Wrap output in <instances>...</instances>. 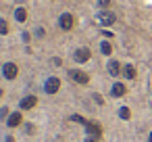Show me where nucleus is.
I'll return each instance as SVG.
<instances>
[{
    "instance_id": "2eb2a0df",
    "label": "nucleus",
    "mask_w": 152,
    "mask_h": 142,
    "mask_svg": "<svg viewBox=\"0 0 152 142\" xmlns=\"http://www.w3.org/2000/svg\"><path fill=\"white\" fill-rule=\"evenodd\" d=\"M100 50H102L104 54H110V52H113V48H110L108 42H102V44H100Z\"/></svg>"
},
{
    "instance_id": "ddd939ff",
    "label": "nucleus",
    "mask_w": 152,
    "mask_h": 142,
    "mask_svg": "<svg viewBox=\"0 0 152 142\" xmlns=\"http://www.w3.org/2000/svg\"><path fill=\"white\" fill-rule=\"evenodd\" d=\"M123 73H125V77H129V79H133V77H135V69H133L131 65H127V67L123 69Z\"/></svg>"
},
{
    "instance_id": "dca6fc26",
    "label": "nucleus",
    "mask_w": 152,
    "mask_h": 142,
    "mask_svg": "<svg viewBox=\"0 0 152 142\" xmlns=\"http://www.w3.org/2000/svg\"><path fill=\"white\" fill-rule=\"evenodd\" d=\"M9 32V25H7V21L4 19H0V36H4Z\"/></svg>"
},
{
    "instance_id": "7ed1b4c3",
    "label": "nucleus",
    "mask_w": 152,
    "mask_h": 142,
    "mask_svg": "<svg viewBox=\"0 0 152 142\" xmlns=\"http://www.w3.org/2000/svg\"><path fill=\"white\" fill-rule=\"evenodd\" d=\"M58 88H61V79H58V77H48V82L44 84V90H46L48 94L58 92Z\"/></svg>"
},
{
    "instance_id": "20e7f679",
    "label": "nucleus",
    "mask_w": 152,
    "mask_h": 142,
    "mask_svg": "<svg viewBox=\"0 0 152 142\" xmlns=\"http://www.w3.org/2000/svg\"><path fill=\"white\" fill-rule=\"evenodd\" d=\"M58 25H61V29H71L73 27V17L69 13H63L61 19H58Z\"/></svg>"
},
{
    "instance_id": "9b49d317",
    "label": "nucleus",
    "mask_w": 152,
    "mask_h": 142,
    "mask_svg": "<svg viewBox=\"0 0 152 142\" xmlns=\"http://www.w3.org/2000/svg\"><path fill=\"white\" fill-rule=\"evenodd\" d=\"M15 19H17L19 23H25V21H27V13H25V9H17V11H15Z\"/></svg>"
},
{
    "instance_id": "4468645a",
    "label": "nucleus",
    "mask_w": 152,
    "mask_h": 142,
    "mask_svg": "<svg viewBox=\"0 0 152 142\" xmlns=\"http://www.w3.org/2000/svg\"><path fill=\"white\" fill-rule=\"evenodd\" d=\"M119 117H121V119H129V117H131V111H129L127 107H121V111H119Z\"/></svg>"
},
{
    "instance_id": "6e6552de",
    "label": "nucleus",
    "mask_w": 152,
    "mask_h": 142,
    "mask_svg": "<svg viewBox=\"0 0 152 142\" xmlns=\"http://www.w3.org/2000/svg\"><path fill=\"white\" fill-rule=\"evenodd\" d=\"M23 121V117H21V113H11L9 115V119H7V123L11 125V127H15V125H19Z\"/></svg>"
},
{
    "instance_id": "9d476101",
    "label": "nucleus",
    "mask_w": 152,
    "mask_h": 142,
    "mask_svg": "<svg viewBox=\"0 0 152 142\" xmlns=\"http://www.w3.org/2000/svg\"><path fill=\"white\" fill-rule=\"evenodd\" d=\"M125 90H127V88H125L123 84H115V86H113V90H110V94L117 98V96H123V94H125Z\"/></svg>"
},
{
    "instance_id": "a211bd4d",
    "label": "nucleus",
    "mask_w": 152,
    "mask_h": 142,
    "mask_svg": "<svg viewBox=\"0 0 152 142\" xmlns=\"http://www.w3.org/2000/svg\"><path fill=\"white\" fill-rule=\"evenodd\" d=\"M98 4H100L102 9H108V4H110V0H98Z\"/></svg>"
},
{
    "instance_id": "423d86ee",
    "label": "nucleus",
    "mask_w": 152,
    "mask_h": 142,
    "mask_svg": "<svg viewBox=\"0 0 152 142\" xmlns=\"http://www.w3.org/2000/svg\"><path fill=\"white\" fill-rule=\"evenodd\" d=\"M86 129H88V134H90V136H100V134H102V127H100V123H94V121H88Z\"/></svg>"
},
{
    "instance_id": "aec40b11",
    "label": "nucleus",
    "mask_w": 152,
    "mask_h": 142,
    "mask_svg": "<svg viewBox=\"0 0 152 142\" xmlns=\"http://www.w3.org/2000/svg\"><path fill=\"white\" fill-rule=\"evenodd\" d=\"M7 115H9V111H7V109H0V117H7Z\"/></svg>"
},
{
    "instance_id": "6ab92c4d",
    "label": "nucleus",
    "mask_w": 152,
    "mask_h": 142,
    "mask_svg": "<svg viewBox=\"0 0 152 142\" xmlns=\"http://www.w3.org/2000/svg\"><path fill=\"white\" fill-rule=\"evenodd\" d=\"M86 142H100L98 138H94V136H90V138H86Z\"/></svg>"
},
{
    "instance_id": "f3484780",
    "label": "nucleus",
    "mask_w": 152,
    "mask_h": 142,
    "mask_svg": "<svg viewBox=\"0 0 152 142\" xmlns=\"http://www.w3.org/2000/svg\"><path fill=\"white\" fill-rule=\"evenodd\" d=\"M71 121H77V123H83V125H88V121H86L81 115H73V117H71Z\"/></svg>"
},
{
    "instance_id": "39448f33",
    "label": "nucleus",
    "mask_w": 152,
    "mask_h": 142,
    "mask_svg": "<svg viewBox=\"0 0 152 142\" xmlns=\"http://www.w3.org/2000/svg\"><path fill=\"white\" fill-rule=\"evenodd\" d=\"M69 75H71L77 84H88V82H90L88 73H83V71H69Z\"/></svg>"
},
{
    "instance_id": "0eeeda50",
    "label": "nucleus",
    "mask_w": 152,
    "mask_h": 142,
    "mask_svg": "<svg viewBox=\"0 0 152 142\" xmlns=\"http://www.w3.org/2000/svg\"><path fill=\"white\" fill-rule=\"evenodd\" d=\"M90 59V50L88 48H79V50H75V61L77 63H86Z\"/></svg>"
},
{
    "instance_id": "f8f14e48",
    "label": "nucleus",
    "mask_w": 152,
    "mask_h": 142,
    "mask_svg": "<svg viewBox=\"0 0 152 142\" xmlns=\"http://www.w3.org/2000/svg\"><path fill=\"white\" fill-rule=\"evenodd\" d=\"M119 71H121L119 63H117V61H110V63H108V73H110V75H119Z\"/></svg>"
},
{
    "instance_id": "412c9836",
    "label": "nucleus",
    "mask_w": 152,
    "mask_h": 142,
    "mask_svg": "<svg viewBox=\"0 0 152 142\" xmlns=\"http://www.w3.org/2000/svg\"><path fill=\"white\" fill-rule=\"evenodd\" d=\"M148 142H152V132H150V136H148Z\"/></svg>"
},
{
    "instance_id": "1a4fd4ad",
    "label": "nucleus",
    "mask_w": 152,
    "mask_h": 142,
    "mask_svg": "<svg viewBox=\"0 0 152 142\" xmlns=\"http://www.w3.org/2000/svg\"><path fill=\"white\" fill-rule=\"evenodd\" d=\"M36 96H25L23 100H21V109H31V107H36Z\"/></svg>"
},
{
    "instance_id": "f03ea898",
    "label": "nucleus",
    "mask_w": 152,
    "mask_h": 142,
    "mask_svg": "<svg viewBox=\"0 0 152 142\" xmlns=\"http://www.w3.org/2000/svg\"><path fill=\"white\" fill-rule=\"evenodd\" d=\"M2 73H4V77H7V79H15V77H17V73H19V69H17V65H15V63H4Z\"/></svg>"
},
{
    "instance_id": "f257e3e1",
    "label": "nucleus",
    "mask_w": 152,
    "mask_h": 142,
    "mask_svg": "<svg viewBox=\"0 0 152 142\" xmlns=\"http://www.w3.org/2000/svg\"><path fill=\"white\" fill-rule=\"evenodd\" d=\"M117 21V17L113 15V13H106V11H102V13H98V23L100 25H104V27H108V25H113Z\"/></svg>"
}]
</instances>
